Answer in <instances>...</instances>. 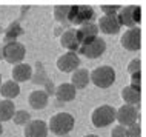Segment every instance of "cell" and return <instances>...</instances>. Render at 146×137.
Listing matches in <instances>:
<instances>
[{
	"label": "cell",
	"mask_w": 146,
	"mask_h": 137,
	"mask_svg": "<svg viewBox=\"0 0 146 137\" xmlns=\"http://www.w3.org/2000/svg\"><path fill=\"white\" fill-rule=\"evenodd\" d=\"M74 128V117L69 112H57L49 119L48 130L56 136H66Z\"/></svg>",
	"instance_id": "obj_1"
},
{
	"label": "cell",
	"mask_w": 146,
	"mask_h": 137,
	"mask_svg": "<svg viewBox=\"0 0 146 137\" xmlns=\"http://www.w3.org/2000/svg\"><path fill=\"white\" fill-rule=\"evenodd\" d=\"M89 80L102 89L109 88L115 82V71L111 66H98L89 74Z\"/></svg>",
	"instance_id": "obj_2"
},
{
	"label": "cell",
	"mask_w": 146,
	"mask_h": 137,
	"mask_svg": "<svg viewBox=\"0 0 146 137\" xmlns=\"http://www.w3.org/2000/svg\"><path fill=\"white\" fill-rule=\"evenodd\" d=\"M96 17L94 9L88 5H71L68 22L69 25H85V23L92 22V19Z\"/></svg>",
	"instance_id": "obj_3"
},
{
	"label": "cell",
	"mask_w": 146,
	"mask_h": 137,
	"mask_svg": "<svg viewBox=\"0 0 146 137\" xmlns=\"http://www.w3.org/2000/svg\"><path fill=\"white\" fill-rule=\"evenodd\" d=\"M2 54H3V59H5L8 63L19 65V63H22V60L25 59L26 48L17 40L8 42V43H5V46L2 48Z\"/></svg>",
	"instance_id": "obj_4"
},
{
	"label": "cell",
	"mask_w": 146,
	"mask_h": 137,
	"mask_svg": "<svg viewBox=\"0 0 146 137\" xmlns=\"http://www.w3.org/2000/svg\"><path fill=\"white\" fill-rule=\"evenodd\" d=\"M140 14H141L140 6L128 5V6H125V8L120 9V13L117 14V20H118V23H120V26L135 28V26L140 23V20H141Z\"/></svg>",
	"instance_id": "obj_5"
},
{
	"label": "cell",
	"mask_w": 146,
	"mask_h": 137,
	"mask_svg": "<svg viewBox=\"0 0 146 137\" xmlns=\"http://www.w3.org/2000/svg\"><path fill=\"white\" fill-rule=\"evenodd\" d=\"M91 120H92L94 126H97V128L109 126L115 120V109L112 106H109V105H102V106L94 109Z\"/></svg>",
	"instance_id": "obj_6"
},
{
	"label": "cell",
	"mask_w": 146,
	"mask_h": 137,
	"mask_svg": "<svg viewBox=\"0 0 146 137\" xmlns=\"http://www.w3.org/2000/svg\"><path fill=\"white\" fill-rule=\"evenodd\" d=\"M115 119L121 126H131L132 123H137L139 119V111L132 105H123L115 111Z\"/></svg>",
	"instance_id": "obj_7"
},
{
	"label": "cell",
	"mask_w": 146,
	"mask_h": 137,
	"mask_svg": "<svg viewBox=\"0 0 146 137\" xmlns=\"http://www.w3.org/2000/svg\"><path fill=\"white\" fill-rule=\"evenodd\" d=\"M141 34H140V28H129L126 33L121 36L120 43L126 51H139L141 46Z\"/></svg>",
	"instance_id": "obj_8"
},
{
	"label": "cell",
	"mask_w": 146,
	"mask_h": 137,
	"mask_svg": "<svg viewBox=\"0 0 146 137\" xmlns=\"http://www.w3.org/2000/svg\"><path fill=\"white\" fill-rule=\"evenodd\" d=\"M105 51H106V42L102 37L94 39L91 43L82 45L80 48H78V53L83 54V56H86L88 59H97V57H100Z\"/></svg>",
	"instance_id": "obj_9"
},
{
	"label": "cell",
	"mask_w": 146,
	"mask_h": 137,
	"mask_svg": "<svg viewBox=\"0 0 146 137\" xmlns=\"http://www.w3.org/2000/svg\"><path fill=\"white\" fill-rule=\"evenodd\" d=\"M76 36H77V40H78V45H88L94 39L98 37V28L96 23L89 22V23H85L82 25L78 29H76Z\"/></svg>",
	"instance_id": "obj_10"
},
{
	"label": "cell",
	"mask_w": 146,
	"mask_h": 137,
	"mask_svg": "<svg viewBox=\"0 0 146 137\" xmlns=\"http://www.w3.org/2000/svg\"><path fill=\"white\" fill-rule=\"evenodd\" d=\"M78 65H80V57L77 56V53H65L57 59V68L62 72H74L78 69Z\"/></svg>",
	"instance_id": "obj_11"
},
{
	"label": "cell",
	"mask_w": 146,
	"mask_h": 137,
	"mask_svg": "<svg viewBox=\"0 0 146 137\" xmlns=\"http://www.w3.org/2000/svg\"><path fill=\"white\" fill-rule=\"evenodd\" d=\"M98 31H102L103 34H117L120 31V23L117 20V14L115 15H102L100 20H98V25H97Z\"/></svg>",
	"instance_id": "obj_12"
},
{
	"label": "cell",
	"mask_w": 146,
	"mask_h": 137,
	"mask_svg": "<svg viewBox=\"0 0 146 137\" xmlns=\"http://www.w3.org/2000/svg\"><path fill=\"white\" fill-rule=\"evenodd\" d=\"M48 125L43 120H29L25 126V137H46Z\"/></svg>",
	"instance_id": "obj_13"
},
{
	"label": "cell",
	"mask_w": 146,
	"mask_h": 137,
	"mask_svg": "<svg viewBox=\"0 0 146 137\" xmlns=\"http://www.w3.org/2000/svg\"><path fill=\"white\" fill-rule=\"evenodd\" d=\"M60 43L65 49H68V53H77L80 45H78L77 36H76V29L69 28V29L63 31L60 36Z\"/></svg>",
	"instance_id": "obj_14"
},
{
	"label": "cell",
	"mask_w": 146,
	"mask_h": 137,
	"mask_svg": "<svg viewBox=\"0 0 146 137\" xmlns=\"http://www.w3.org/2000/svg\"><path fill=\"white\" fill-rule=\"evenodd\" d=\"M11 76H13V80L15 82V83L26 82V80L31 79V76H33V68H31V65H26V63L14 65Z\"/></svg>",
	"instance_id": "obj_15"
},
{
	"label": "cell",
	"mask_w": 146,
	"mask_h": 137,
	"mask_svg": "<svg viewBox=\"0 0 146 137\" xmlns=\"http://www.w3.org/2000/svg\"><path fill=\"white\" fill-rule=\"evenodd\" d=\"M56 97L58 102H72L76 99L77 89L72 86L71 83H62L60 86L56 88Z\"/></svg>",
	"instance_id": "obj_16"
},
{
	"label": "cell",
	"mask_w": 146,
	"mask_h": 137,
	"mask_svg": "<svg viewBox=\"0 0 146 137\" xmlns=\"http://www.w3.org/2000/svg\"><path fill=\"white\" fill-rule=\"evenodd\" d=\"M89 83V71L85 68H78L72 72V77H71V85H72L76 89H83L88 86Z\"/></svg>",
	"instance_id": "obj_17"
},
{
	"label": "cell",
	"mask_w": 146,
	"mask_h": 137,
	"mask_svg": "<svg viewBox=\"0 0 146 137\" xmlns=\"http://www.w3.org/2000/svg\"><path fill=\"white\" fill-rule=\"evenodd\" d=\"M48 94H46L43 89H35V91H33L29 94V105L31 108L34 109H43L48 105Z\"/></svg>",
	"instance_id": "obj_18"
},
{
	"label": "cell",
	"mask_w": 146,
	"mask_h": 137,
	"mask_svg": "<svg viewBox=\"0 0 146 137\" xmlns=\"http://www.w3.org/2000/svg\"><path fill=\"white\" fill-rule=\"evenodd\" d=\"M0 94L5 100H11V99H15V97L20 94V86L19 83H15L14 80H8V82H3L0 85Z\"/></svg>",
	"instance_id": "obj_19"
},
{
	"label": "cell",
	"mask_w": 146,
	"mask_h": 137,
	"mask_svg": "<svg viewBox=\"0 0 146 137\" xmlns=\"http://www.w3.org/2000/svg\"><path fill=\"white\" fill-rule=\"evenodd\" d=\"M14 112H15L14 102L5 100V99L0 102V123L11 120V119H13V116H14Z\"/></svg>",
	"instance_id": "obj_20"
},
{
	"label": "cell",
	"mask_w": 146,
	"mask_h": 137,
	"mask_svg": "<svg viewBox=\"0 0 146 137\" xmlns=\"http://www.w3.org/2000/svg\"><path fill=\"white\" fill-rule=\"evenodd\" d=\"M121 97H123V100L126 102V105H137L140 102V91H137V89H134L131 86H125L121 89Z\"/></svg>",
	"instance_id": "obj_21"
},
{
	"label": "cell",
	"mask_w": 146,
	"mask_h": 137,
	"mask_svg": "<svg viewBox=\"0 0 146 137\" xmlns=\"http://www.w3.org/2000/svg\"><path fill=\"white\" fill-rule=\"evenodd\" d=\"M69 9H71V5H57V6H54V17H56V20L63 23L65 26H71L69 22H68Z\"/></svg>",
	"instance_id": "obj_22"
},
{
	"label": "cell",
	"mask_w": 146,
	"mask_h": 137,
	"mask_svg": "<svg viewBox=\"0 0 146 137\" xmlns=\"http://www.w3.org/2000/svg\"><path fill=\"white\" fill-rule=\"evenodd\" d=\"M35 69L37 71H33V76H31V80H33V83L35 85H45L46 82H48V74L45 72V68H43V65L40 63V62H37L35 63Z\"/></svg>",
	"instance_id": "obj_23"
},
{
	"label": "cell",
	"mask_w": 146,
	"mask_h": 137,
	"mask_svg": "<svg viewBox=\"0 0 146 137\" xmlns=\"http://www.w3.org/2000/svg\"><path fill=\"white\" fill-rule=\"evenodd\" d=\"M22 33H23V31L20 28V23H19V22H13L5 29V40H6V43H8V42H14Z\"/></svg>",
	"instance_id": "obj_24"
},
{
	"label": "cell",
	"mask_w": 146,
	"mask_h": 137,
	"mask_svg": "<svg viewBox=\"0 0 146 137\" xmlns=\"http://www.w3.org/2000/svg\"><path fill=\"white\" fill-rule=\"evenodd\" d=\"M13 120L15 125H26L31 120V114L28 111H23V109H20V111H15L14 116H13Z\"/></svg>",
	"instance_id": "obj_25"
},
{
	"label": "cell",
	"mask_w": 146,
	"mask_h": 137,
	"mask_svg": "<svg viewBox=\"0 0 146 137\" xmlns=\"http://www.w3.org/2000/svg\"><path fill=\"white\" fill-rule=\"evenodd\" d=\"M111 137H128V131H126V126H121V125H117V126L112 128Z\"/></svg>",
	"instance_id": "obj_26"
},
{
	"label": "cell",
	"mask_w": 146,
	"mask_h": 137,
	"mask_svg": "<svg viewBox=\"0 0 146 137\" xmlns=\"http://www.w3.org/2000/svg\"><path fill=\"white\" fill-rule=\"evenodd\" d=\"M140 77H141L140 71H139V72L131 74V85H129V86L134 88V89H137V91H140V82H141Z\"/></svg>",
	"instance_id": "obj_27"
},
{
	"label": "cell",
	"mask_w": 146,
	"mask_h": 137,
	"mask_svg": "<svg viewBox=\"0 0 146 137\" xmlns=\"http://www.w3.org/2000/svg\"><path fill=\"white\" fill-rule=\"evenodd\" d=\"M121 8L118 5H112V6H108V5H102V11L105 13V15H115Z\"/></svg>",
	"instance_id": "obj_28"
},
{
	"label": "cell",
	"mask_w": 146,
	"mask_h": 137,
	"mask_svg": "<svg viewBox=\"0 0 146 137\" xmlns=\"http://www.w3.org/2000/svg\"><path fill=\"white\" fill-rule=\"evenodd\" d=\"M126 131H128V137H140V126H139V123H132Z\"/></svg>",
	"instance_id": "obj_29"
},
{
	"label": "cell",
	"mask_w": 146,
	"mask_h": 137,
	"mask_svg": "<svg viewBox=\"0 0 146 137\" xmlns=\"http://www.w3.org/2000/svg\"><path fill=\"white\" fill-rule=\"evenodd\" d=\"M140 60L139 59H134V60H131V63H129L128 66V72L129 74H134V72H139L140 71Z\"/></svg>",
	"instance_id": "obj_30"
},
{
	"label": "cell",
	"mask_w": 146,
	"mask_h": 137,
	"mask_svg": "<svg viewBox=\"0 0 146 137\" xmlns=\"http://www.w3.org/2000/svg\"><path fill=\"white\" fill-rule=\"evenodd\" d=\"M45 89H46L45 92L48 94V96H52V94L56 92V86H54V83H52L51 80H48V82L45 83Z\"/></svg>",
	"instance_id": "obj_31"
},
{
	"label": "cell",
	"mask_w": 146,
	"mask_h": 137,
	"mask_svg": "<svg viewBox=\"0 0 146 137\" xmlns=\"http://www.w3.org/2000/svg\"><path fill=\"white\" fill-rule=\"evenodd\" d=\"M62 33H63V31H62L60 28H57V29H56V34H57V36H58V34H62Z\"/></svg>",
	"instance_id": "obj_32"
},
{
	"label": "cell",
	"mask_w": 146,
	"mask_h": 137,
	"mask_svg": "<svg viewBox=\"0 0 146 137\" xmlns=\"http://www.w3.org/2000/svg\"><path fill=\"white\" fill-rule=\"evenodd\" d=\"M3 134V126H2V123H0V136Z\"/></svg>",
	"instance_id": "obj_33"
},
{
	"label": "cell",
	"mask_w": 146,
	"mask_h": 137,
	"mask_svg": "<svg viewBox=\"0 0 146 137\" xmlns=\"http://www.w3.org/2000/svg\"><path fill=\"white\" fill-rule=\"evenodd\" d=\"M85 137H98V136H96V134H89V136H85Z\"/></svg>",
	"instance_id": "obj_34"
},
{
	"label": "cell",
	"mask_w": 146,
	"mask_h": 137,
	"mask_svg": "<svg viewBox=\"0 0 146 137\" xmlns=\"http://www.w3.org/2000/svg\"><path fill=\"white\" fill-rule=\"evenodd\" d=\"M0 59H3V54H2V48H0Z\"/></svg>",
	"instance_id": "obj_35"
},
{
	"label": "cell",
	"mask_w": 146,
	"mask_h": 137,
	"mask_svg": "<svg viewBox=\"0 0 146 137\" xmlns=\"http://www.w3.org/2000/svg\"><path fill=\"white\" fill-rule=\"evenodd\" d=\"M0 85H2V76H0Z\"/></svg>",
	"instance_id": "obj_36"
},
{
	"label": "cell",
	"mask_w": 146,
	"mask_h": 137,
	"mask_svg": "<svg viewBox=\"0 0 146 137\" xmlns=\"http://www.w3.org/2000/svg\"><path fill=\"white\" fill-rule=\"evenodd\" d=\"M2 31H3V29H2V28H0V33H2Z\"/></svg>",
	"instance_id": "obj_37"
}]
</instances>
